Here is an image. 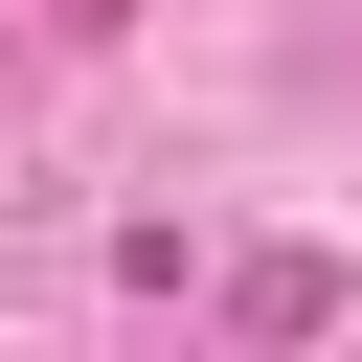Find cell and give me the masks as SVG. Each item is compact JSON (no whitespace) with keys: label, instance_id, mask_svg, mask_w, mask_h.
Returning a JSON list of instances; mask_svg holds the SVG:
<instances>
[{"label":"cell","instance_id":"obj_1","mask_svg":"<svg viewBox=\"0 0 362 362\" xmlns=\"http://www.w3.org/2000/svg\"><path fill=\"white\" fill-rule=\"evenodd\" d=\"M339 317H362L339 249H226V339H339Z\"/></svg>","mask_w":362,"mask_h":362}]
</instances>
